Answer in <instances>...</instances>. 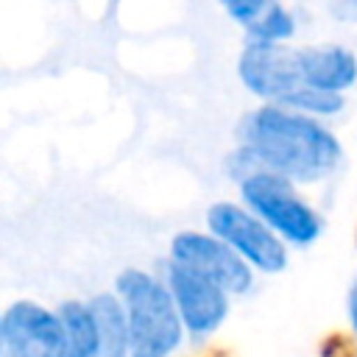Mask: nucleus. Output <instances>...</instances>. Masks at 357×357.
Returning a JSON list of instances; mask_svg holds the SVG:
<instances>
[{
	"label": "nucleus",
	"mask_w": 357,
	"mask_h": 357,
	"mask_svg": "<svg viewBox=\"0 0 357 357\" xmlns=\"http://www.w3.org/2000/svg\"><path fill=\"white\" fill-rule=\"evenodd\" d=\"M237 142L254 156L259 170L279 173L296 184L326 181L346 162L337 134L324 120L279 103L248 112L237 126Z\"/></svg>",
	"instance_id": "nucleus-1"
},
{
	"label": "nucleus",
	"mask_w": 357,
	"mask_h": 357,
	"mask_svg": "<svg viewBox=\"0 0 357 357\" xmlns=\"http://www.w3.org/2000/svg\"><path fill=\"white\" fill-rule=\"evenodd\" d=\"M114 293L126 312L131 357H170L181 346L187 329L165 279L126 268L114 279Z\"/></svg>",
	"instance_id": "nucleus-2"
},
{
	"label": "nucleus",
	"mask_w": 357,
	"mask_h": 357,
	"mask_svg": "<svg viewBox=\"0 0 357 357\" xmlns=\"http://www.w3.org/2000/svg\"><path fill=\"white\" fill-rule=\"evenodd\" d=\"M237 187L240 204L268 223L290 248H310L321 240L324 215L301 195L296 181L271 170H254L240 178Z\"/></svg>",
	"instance_id": "nucleus-3"
},
{
	"label": "nucleus",
	"mask_w": 357,
	"mask_h": 357,
	"mask_svg": "<svg viewBox=\"0 0 357 357\" xmlns=\"http://www.w3.org/2000/svg\"><path fill=\"white\" fill-rule=\"evenodd\" d=\"M206 229L234 248L257 273H282L290 259V245L262 223L245 204L218 201L206 209Z\"/></svg>",
	"instance_id": "nucleus-4"
},
{
	"label": "nucleus",
	"mask_w": 357,
	"mask_h": 357,
	"mask_svg": "<svg viewBox=\"0 0 357 357\" xmlns=\"http://www.w3.org/2000/svg\"><path fill=\"white\" fill-rule=\"evenodd\" d=\"M170 262L201 273L229 296H243L254 287L257 271L212 231H178L170 240Z\"/></svg>",
	"instance_id": "nucleus-5"
},
{
	"label": "nucleus",
	"mask_w": 357,
	"mask_h": 357,
	"mask_svg": "<svg viewBox=\"0 0 357 357\" xmlns=\"http://www.w3.org/2000/svg\"><path fill=\"white\" fill-rule=\"evenodd\" d=\"M165 284L176 301L184 329L195 340H204L223 326V321L229 315V293L220 284L204 279L201 273H195L178 262H167Z\"/></svg>",
	"instance_id": "nucleus-6"
},
{
	"label": "nucleus",
	"mask_w": 357,
	"mask_h": 357,
	"mask_svg": "<svg viewBox=\"0 0 357 357\" xmlns=\"http://www.w3.org/2000/svg\"><path fill=\"white\" fill-rule=\"evenodd\" d=\"M237 75L251 95L279 106L298 86H304L301 70H298V53L271 42H248L245 50L240 53Z\"/></svg>",
	"instance_id": "nucleus-7"
},
{
	"label": "nucleus",
	"mask_w": 357,
	"mask_h": 357,
	"mask_svg": "<svg viewBox=\"0 0 357 357\" xmlns=\"http://www.w3.org/2000/svg\"><path fill=\"white\" fill-rule=\"evenodd\" d=\"M8 357H67V335L59 312L36 301H14L3 312Z\"/></svg>",
	"instance_id": "nucleus-8"
},
{
	"label": "nucleus",
	"mask_w": 357,
	"mask_h": 357,
	"mask_svg": "<svg viewBox=\"0 0 357 357\" xmlns=\"http://www.w3.org/2000/svg\"><path fill=\"white\" fill-rule=\"evenodd\" d=\"M301 81L326 92H346L357 84V56L343 45H312L298 47Z\"/></svg>",
	"instance_id": "nucleus-9"
},
{
	"label": "nucleus",
	"mask_w": 357,
	"mask_h": 357,
	"mask_svg": "<svg viewBox=\"0 0 357 357\" xmlns=\"http://www.w3.org/2000/svg\"><path fill=\"white\" fill-rule=\"evenodd\" d=\"M89 307L100 326V346L95 357H131L126 312L117 293H98L89 298Z\"/></svg>",
	"instance_id": "nucleus-10"
},
{
	"label": "nucleus",
	"mask_w": 357,
	"mask_h": 357,
	"mask_svg": "<svg viewBox=\"0 0 357 357\" xmlns=\"http://www.w3.org/2000/svg\"><path fill=\"white\" fill-rule=\"evenodd\" d=\"M59 318L67 335V357H95L100 346V326L89 301H64Z\"/></svg>",
	"instance_id": "nucleus-11"
},
{
	"label": "nucleus",
	"mask_w": 357,
	"mask_h": 357,
	"mask_svg": "<svg viewBox=\"0 0 357 357\" xmlns=\"http://www.w3.org/2000/svg\"><path fill=\"white\" fill-rule=\"evenodd\" d=\"M282 106L293 109V112H301V114H310L315 120H329V117H337L346 106V98L340 92H326V89H315V86H298Z\"/></svg>",
	"instance_id": "nucleus-12"
},
{
	"label": "nucleus",
	"mask_w": 357,
	"mask_h": 357,
	"mask_svg": "<svg viewBox=\"0 0 357 357\" xmlns=\"http://www.w3.org/2000/svg\"><path fill=\"white\" fill-rule=\"evenodd\" d=\"M293 33H296V20H293V14H290L284 6H279V3H273L254 25H248L251 42L282 45V42H287Z\"/></svg>",
	"instance_id": "nucleus-13"
},
{
	"label": "nucleus",
	"mask_w": 357,
	"mask_h": 357,
	"mask_svg": "<svg viewBox=\"0 0 357 357\" xmlns=\"http://www.w3.org/2000/svg\"><path fill=\"white\" fill-rule=\"evenodd\" d=\"M223 8H226V14L231 17V20H237L240 25H254L276 0H218Z\"/></svg>",
	"instance_id": "nucleus-14"
},
{
	"label": "nucleus",
	"mask_w": 357,
	"mask_h": 357,
	"mask_svg": "<svg viewBox=\"0 0 357 357\" xmlns=\"http://www.w3.org/2000/svg\"><path fill=\"white\" fill-rule=\"evenodd\" d=\"M332 17L337 22H357V0H335Z\"/></svg>",
	"instance_id": "nucleus-15"
},
{
	"label": "nucleus",
	"mask_w": 357,
	"mask_h": 357,
	"mask_svg": "<svg viewBox=\"0 0 357 357\" xmlns=\"http://www.w3.org/2000/svg\"><path fill=\"white\" fill-rule=\"evenodd\" d=\"M346 310H349V321H351V329H354V335H357V279H354V284H351V290H349V298H346Z\"/></svg>",
	"instance_id": "nucleus-16"
},
{
	"label": "nucleus",
	"mask_w": 357,
	"mask_h": 357,
	"mask_svg": "<svg viewBox=\"0 0 357 357\" xmlns=\"http://www.w3.org/2000/svg\"><path fill=\"white\" fill-rule=\"evenodd\" d=\"M0 357H6V343H3V318H0Z\"/></svg>",
	"instance_id": "nucleus-17"
}]
</instances>
